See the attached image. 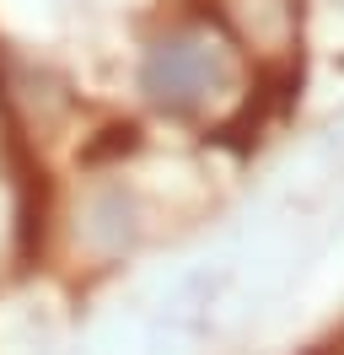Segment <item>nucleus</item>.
I'll use <instances>...</instances> for the list:
<instances>
[{"instance_id": "nucleus-1", "label": "nucleus", "mask_w": 344, "mask_h": 355, "mask_svg": "<svg viewBox=\"0 0 344 355\" xmlns=\"http://www.w3.org/2000/svg\"><path fill=\"white\" fill-rule=\"evenodd\" d=\"M210 87V49L194 38H167L146 60V92L162 108H189Z\"/></svg>"}]
</instances>
